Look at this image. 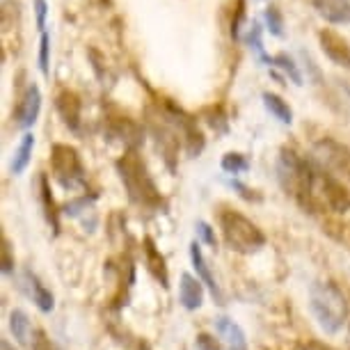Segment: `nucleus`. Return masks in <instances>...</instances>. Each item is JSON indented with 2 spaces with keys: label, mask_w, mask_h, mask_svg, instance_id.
<instances>
[{
  "label": "nucleus",
  "mask_w": 350,
  "mask_h": 350,
  "mask_svg": "<svg viewBox=\"0 0 350 350\" xmlns=\"http://www.w3.org/2000/svg\"><path fill=\"white\" fill-rule=\"evenodd\" d=\"M115 170L120 174V181L124 190H126L129 200L144 211H158L163 206V195L158 190L154 176L147 167V163L142 161V156L137 154V149H126L124 156L117 158Z\"/></svg>",
  "instance_id": "obj_1"
},
{
  "label": "nucleus",
  "mask_w": 350,
  "mask_h": 350,
  "mask_svg": "<svg viewBox=\"0 0 350 350\" xmlns=\"http://www.w3.org/2000/svg\"><path fill=\"white\" fill-rule=\"evenodd\" d=\"M314 170H316L314 158L300 156L298 151L288 147H284L280 151V161H277V179H280V186L305 213H316L314 197H312Z\"/></svg>",
  "instance_id": "obj_2"
},
{
  "label": "nucleus",
  "mask_w": 350,
  "mask_h": 350,
  "mask_svg": "<svg viewBox=\"0 0 350 350\" xmlns=\"http://www.w3.org/2000/svg\"><path fill=\"white\" fill-rule=\"evenodd\" d=\"M309 309L327 334L341 332L348 319V302L334 282H314L309 286Z\"/></svg>",
  "instance_id": "obj_3"
},
{
  "label": "nucleus",
  "mask_w": 350,
  "mask_h": 350,
  "mask_svg": "<svg viewBox=\"0 0 350 350\" xmlns=\"http://www.w3.org/2000/svg\"><path fill=\"white\" fill-rule=\"evenodd\" d=\"M220 231L224 243L239 254H254L266 245V234L259 229V224L245 217L241 211H220Z\"/></svg>",
  "instance_id": "obj_4"
},
{
  "label": "nucleus",
  "mask_w": 350,
  "mask_h": 350,
  "mask_svg": "<svg viewBox=\"0 0 350 350\" xmlns=\"http://www.w3.org/2000/svg\"><path fill=\"white\" fill-rule=\"evenodd\" d=\"M312 197H314L316 213L327 208L329 213L343 215L350 211V190L343 186V181L339 176L325 170L321 163H316V170H314Z\"/></svg>",
  "instance_id": "obj_5"
},
{
  "label": "nucleus",
  "mask_w": 350,
  "mask_h": 350,
  "mask_svg": "<svg viewBox=\"0 0 350 350\" xmlns=\"http://www.w3.org/2000/svg\"><path fill=\"white\" fill-rule=\"evenodd\" d=\"M51 172H53V179L60 183L64 190H76L85 186V181H88L81 154H78V149L71 147V144H62V142L53 144Z\"/></svg>",
  "instance_id": "obj_6"
},
{
  "label": "nucleus",
  "mask_w": 350,
  "mask_h": 350,
  "mask_svg": "<svg viewBox=\"0 0 350 350\" xmlns=\"http://www.w3.org/2000/svg\"><path fill=\"white\" fill-rule=\"evenodd\" d=\"M312 158L316 163H321L323 167L336 174L339 179L350 181V147L339 142L336 137L323 135L314 142Z\"/></svg>",
  "instance_id": "obj_7"
},
{
  "label": "nucleus",
  "mask_w": 350,
  "mask_h": 350,
  "mask_svg": "<svg viewBox=\"0 0 350 350\" xmlns=\"http://www.w3.org/2000/svg\"><path fill=\"white\" fill-rule=\"evenodd\" d=\"M163 110H165V115L172 120V124L176 126V131L181 133L183 147H186L188 156L190 158L200 156L204 151V135H202L200 126H197V120H193V117L186 115V112H183L181 108H176V105H172L170 101L163 103Z\"/></svg>",
  "instance_id": "obj_8"
},
{
  "label": "nucleus",
  "mask_w": 350,
  "mask_h": 350,
  "mask_svg": "<svg viewBox=\"0 0 350 350\" xmlns=\"http://www.w3.org/2000/svg\"><path fill=\"white\" fill-rule=\"evenodd\" d=\"M39 112H42V90H39L37 83H30L21 94V98H18L12 120H14L18 129L28 131L39 120Z\"/></svg>",
  "instance_id": "obj_9"
},
{
  "label": "nucleus",
  "mask_w": 350,
  "mask_h": 350,
  "mask_svg": "<svg viewBox=\"0 0 350 350\" xmlns=\"http://www.w3.org/2000/svg\"><path fill=\"white\" fill-rule=\"evenodd\" d=\"M55 108H57V115H60L62 124L67 126L69 131L78 133L81 131V117H83V101L81 96L76 94L74 90H60L55 96Z\"/></svg>",
  "instance_id": "obj_10"
},
{
  "label": "nucleus",
  "mask_w": 350,
  "mask_h": 350,
  "mask_svg": "<svg viewBox=\"0 0 350 350\" xmlns=\"http://www.w3.org/2000/svg\"><path fill=\"white\" fill-rule=\"evenodd\" d=\"M319 44L329 62L339 64L343 69H350V44L339 35V32L323 28L319 32Z\"/></svg>",
  "instance_id": "obj_11"
},
{
  "label": "nucleus",
  "mask_w": 350,
  "mask_h": 350,
  "mask_svg": "<svg viewBox=\"0 0 350 350\" xmlns=\"http://www.w3.org/2000/svg\"><path fill=\"white\" fill-rule=\"evenodd\" d=\"M108 131H110V135L117 137V140L126 142L129 149H137L144 142L142 126H137V124L131 120V117H126V115L108 117Z\"/></svg>",
  "instance_id": "obj_12"
},
{
  "label": "nucleus",
  "mask_w": 350,
  "mask_h": 350,
  "mask_svg": "<svg viewBox=\"0 0 350 350\" xmlns=\"http://www.w3.org/2000/svg\"><path fill=\"white\" fill-rule=\"evenodd\" d=\"M142 252H144V266L151 273V277L161 284V286L167 291L170 288V270H167V261H165V256L161 254V250L156 247L154 239H144L142 241Z\"/></svg>",
  "instance_id": "obj_13"
},
{
  "label": "nucleus",
  "mask_w": 350,
  "mask_h": 350,
  "mask_svg": "<svg viewBox=\"0 0 350 350\" xmlns=\"http://www.w3.org/2000/svg\"><path fill=\"white\" fill-rule=\"evenodd\" d=\"M190 261H193V268L197 270V277L204 282V286L211 291V295L215 298L217 305H224V298H222V291L217 286L213 273H211V266L208 261L204 259V252H202V245L197 241L190 243Z\"/></svg>",
  "instance_id": "obj_14"
},
{
  "label": "nucleus",
  "mask_w": 350,
  "mask_h": 350,
  "mask_svg": "<svg viewBox=\"0 0 350 350\" xmlns=\"http://www.w3.org/2000/svg\"><path fill=\"white\" fill-rule=\"evenodd\" d=\"M179 302L183 305V309H188V312H197V309L204 305V282L200 277H193L190 273L181 275Z\"/></svg>",
  "instance_id": "obj_15"
},
{
  "label": "nucleus",
  "mask_w": 350,
  "mask_h": 350,
  "mask_svg": "<svg viewBox=\"0 0 350 350\" xmlns=\"http://www.w3.org/2000/svg\"><path fill=\"white\" fill-rule=\"evenodd\" d=\"M319 16L332 25L350 23V0H312Z\"/></svg>",
  "instance_id": "obj_16"
},
{
  "label": "nucleus",
  "mask_w": 350,
  "mask_h": 350,
  "mask_svg": "<svg viewBox=\"0 0 350 350\" xmlns=\"http://www.w3.org/2000/svg\"><path fill=\"white\" fill-rule=\"evenodd\" d=\"M23 280H25V286H28V293L32 302L37 305V309L42 314H51L53 307H55V298H53V293L49 288L44 286V282L39 280V277L32 273V270H25L23 273Z\"/></svg>",
  "instance_id": "obj_17"
},
{
  "label": "nucleus",
  "mask_w": 350,
  "mask_h": 350,
  "mask_svg": "<svg viewBox=\"0 0 350 350\" xmlns=\"http://www.w3.org/2000/svg\"><path fill=\"white\" fill-rule=\"evenodd\" d=\"M215 329L220 332L224 343H227V350H250L245 332H243V327L236 321L227 319V316H217Z\"/></svg>",
  "instance_id": "obj_18"
},
{
  "label": "nucleus",
  "mask_w": 350,
  "mask_h": 350,
  "mask_svg": "<svg viewBox=\"0 0 350 350\" xmlns=\"http://www.w3.org/2000/svg\"><path fill=\"white\" fill-rule=\"evenodd\" d=\"M39 202H42L46 222L51 224L53 234H60V211H57V204L53 200V190H51V181L46 174H39Z\"/></svg>",
  "instance_id": "obj_19"
},
{
  "label": "nucleus",
  "mask_w": 350,
  "mask_h": 350,
  "mask_svg": "<svg viewBox=\"0 0 350 350\" xmlns=\"http://www.w3.org/2000/svg\"><path fill=\"white\" fill-rule=\"evenodd\" d=\"M32 151H35V133L25 131V133L21 135V140H18V144H16L14 156H12V163H10L12 174L18 176L28 170V165L32 161Z\"/></svg>",
  "instance_id": "obj_20"
},
{
  "label": "nucleus",
  "mask_w": 350,
  "mask_h": 350,
  "mask_svg": "<svg viewBox=\"0 0 350 350\" xmlns=\"http://www.w3.org/2000/svg\"><path fill=\"white\" fill-rule=\"evenodd\" d=\"M261 98H263L266 110L275 117L277 122L284 124V126H291V124H293V110H291L288 101H284V98L280 94H275V92H263Z\"/></svg>",
  "instance_id": "obj_21"
},
{
  "label": "nucleus",
  "mask_w": 350,
  "mask_h": 350,
  "mask_svg": "<svg viewBox=\"0 0 350 350\" xmlns=\"http://www.w3.org/2000/svg\"><path fill=\"white\" fill-rule=\"evenodd\" d=\"M10 329L14 334V339L18 346H32V327H30V319L23 309H14L10 314Z\"/></svg>",
  "instance_id": "obj_22"
},
{
  "label": "nucleus",
  "mask_w": 350,
  "mask_h": 350,
  "mask_svg": "<svg viewBox=\"0 0 350 350\" xmlns=\"http://www.w3.org/2000/svg\"><path fill=\"white\" fill-rule=\"evenodd\" d=\"M222 170L227 172V174H245V172L250 170V161L245 154H239V151H229V154L222 156Z\"/></svg>",
  "instance_id": "obj_23"
},
{
  "label": "nucleus",
  "mask_w": 350,
  "mask_h": 350,
  "mask_svg": "<svg viewBox=\"0 0 350 350\" xmlns=\"http://www.w3.org/2000/svg\"><path fill=\"white\" fill-rule=\"evenodd\" d=\"M273 64L275 67H280L295 85H302V74H300L298 64H295V60L291 55H286V53H277V55L273 57Z\"/></svg>",
  "instance_id": "obj_24"
},
{
  "label": "nucleus",
  "mask_w": 350,
  "mask_h": 350,
  "mask_svg": "<svg viewBox=\"0 0 350 350\" xmlns=\"http://www.w3.org/2000/svg\"><path fill=\"white\" fill-rule=\"evenodd\" d=\"M266 25H268V32L273 37H282L284 35V16L282 12L275 8V5H270V8L266 10Z\"/></svg>",
  "instance_id": "obj_25"
},
{
  "label": "nucleus",
  "mask_w": 350,
  "mask_h": 350,
  "mask_svg": "<svg viewBox=\"0 0 350 350\" xmlns=\"http://www.w3.org/2000/svg\"><path fill=\"white\" fill-rule=\"evenodd\" d=\"M39 69L44 76L51 74V37L49 32H42L39 37Z\"/></svg>",
  "instance_id": "obj_26"
},
{
  "label": "nucleus",
  "mask_w": 350,
  "mask_h": 350,
  "mask_svg": "<svg viewBox=\"0 0 350 350\" xmlns=\"http://www.w3.org/2000/svg\"><path fill=\"white\" fill-rule=\"evenodd\" d=\"M3 241V275H12L14 273V254H12V243L8 236H0Z\"/></svg>",
  "instance_id": "obj_27"
},
{
  "label": "nucleus",
  "mask_w": 350,
  "mask_h": 350,
  "mask_svg": "<svg viewBox=\"0 0 350 350\" xmlns=\"http://www.w3.org/2000/svg\"><path fill=\"white\" fill-rule=\"evenodd\" d=\"M195 229H197V236H200V239L206 243V245H211V247H217V236H215V229L211 227V224H206L204 220H200L195 224Z\"/></svg>",
  "instance_id": "obj_28"
},
{
  "label": "nucleus",
  "mask_w": 350,
  "mask_h": 350,
  "mask_svg": "<svg viewBox=\"0 0 350 350\" xmlns=\"http://www.w3.org/2000/svg\"><path fill=\"white\" fill-rule=\"evenodd\" d=\"M32 350H57V348L44 329H37V332L32 334Z\"/></svg>",
  "instance_id": "obj_29"
},
{
  "label": "nucleus",
  "mask_w": 350,
  "mask_h": 350,
  "mask_svg": "<svg viewBox=\"0 0 350 350\" xmlns=\"http://www.w3.org/2000/svg\"><path fill=\"white\" fill-rule=\"evenodd\" d=\"M195 346H197V350H222V346L217 343L215 336L208 334V332H200V334H197Z\"/></svg>",
  "instance_id": "obj_30"
},
{
  "label": "nucleus",
  "mask_w": 350,
  "mask_h": 350,
  "mask_svg": "<svg viewBox=\"0 0 350 350\" xmlns=\"http://www.w3.org/2000/svg\"><path fill=\"white\" fill-rule=\"evenodd\" d=\"M35 16H37V30L46 32V16H49V5H46V0H35Z\"/></svg>",
  "instance_id": "obj_31"
},
{
  "label": "nucleus",
  "mask_w": 350,
  "mask_h": 350,
  "mask_svg": "<svg viewBox=\"0 0 350 350\" xmlns=\"http://www.w3.org/2000/svg\"><path fill=\"white\" fill-rule=\"evenodd\" d=\"M229 186L234 188V190H239V195L243 197V200H247V202H261V195H256V190H252V188L243 186L241 181H229Z\"/></svg>",
  "instance_id": "obj_32"
},
{
  "label": "nucleus",
  "mask_w": 350,
  "mask_h": 350,
  "mask_svg": "<svg viewBox=\"0 0 350 350\" xmlns=\"http://www.w3.org/2000/svg\"><path fill=\"white\" fill-rule=\"evenodd\" d=\"M243 8H245V3L239 0V3H236V16H234V21H231V37H234V39H239L243 16H245V10H243Z\"/></svg>",
  "instance_id": "obj_33"
},
{
  "label": "nucleus",
  "mask_w": 350,
  "mask_h": 350,
  "mask_svg": "<svg viewBox=\"0 0 350 350\" xmlns=\"http://www.w3.org/2000/svg\"><path fill=\"white\" fill-rule=\"evenodd\" d=\"M300 350H334L332 346H325L323 341H307V343H302L300 346Z\"/></svg>",
  "instance_id": "obj_34"
},
{
  "label": "nucleus",
  "mask_w": 350,
  "mask_h": 350,
  "mask_svg": "<svg viewBox=\"0 0 350 350\" xmlns=\"http://www.w3.org/2000/svg\"><path fill=\"white\" fill-rule=\"evenodd\" d=\"M0 350H16V348L12 346V343H10L8 339H3V341H0Z\"/></svg>",
  "instance_id": "obj_35"
}]
</instances>
